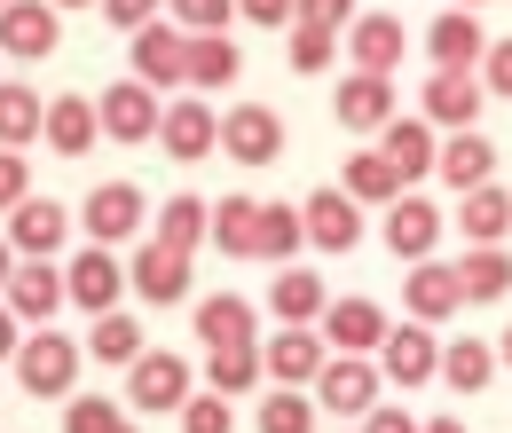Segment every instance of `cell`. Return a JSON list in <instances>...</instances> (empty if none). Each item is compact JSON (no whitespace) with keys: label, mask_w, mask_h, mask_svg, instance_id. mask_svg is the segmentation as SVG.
Listing matches in <instances>:
<instances>
[{"label":"cell","mask_w":512,"mask_h":433,"mask_svg":"<svg viewBox=\"0 0 512 433\" xmlns=\"http://www.w3.org/2000/svg\"><path fill=\"white\" fill-rule=\"evenodd\" d=\"M331 363V347L316 339V323H284L268 347H260V378H276V386H316V371Z\"/></svg>","instance_id":"5"},{"label":"cell","mask_w":512,"mask_h":433,"mask_svg":"<svg viewBox=\"0 0 512 433\" xmlns=\"http://www.w3.org/2000/svg\"><path fill=\"white\" fill-rule=\"evenodd\" d=\"M205 386H213L221 402H229V394H253L260 386V339L253 347H213V355H205Z\"/></svg>","instance_id":"35"},{"label":"cell","mask_w":512,"mask_h":433,"mask_svg":"<svg viewBox=\"0 0 512 433\" xmlns=\"http://www.w3.org/2000/svg\"><path fill=\"white\" fill-rule=\"evenodd\" d=\"M158 8H166V0H103V24H119V32H142V24H158Z\"/></svg>","instance_id":"47"},{"label":"cell","mask_w":512,"mask_h":433,"mask_svg":"<svg viewBox=\"0 0 512 433\" xmlns=\"http://www.w3.org/2000/svg\"><path fill=\"white\" fill-rule=\"evenodd\" d=\"M32 197V174H24V150H0V205H24Z\"/></svg>","instance_id":"48"},{"label":"cell","mask_w":512,"mask_h":433,"mask_svg":"<svg viewBox=\"0 0 512 433\" xmlns=\"http://www.w3.org/2000/svg\"><path fill=\"white\" fill-rule=\"evenodd\" d=\"M292 24H316V32H347V24H355V0H292Z\"/></svg>","instance_id":"46"},{"label":"cell","mask_w":512,"mask_h":433,"mask_svg":"<svg viewBox=\"0 0 512 433\" xmlns=\"http://www.w3.org/2000/svg\"><path fill=\"white\" fill-rule=\"evenodd\" d=\"M418 433H465V418H426Z\"/></svg>","instance_id":"52"},{"label":"cell","mask_w":512,"mask_h":433,"mask_svg":"<svg viewBox=\"0 0 512 433\" xmlns=\"http://www.w3.org/2000/svg\"><path fill=\"white\" fill-rule=\"evenodd\" d=\"M323 300H331V292H323L316 268H276V284H268V308L284 315V323H316Z\"/></svg>","instance_id":"33"},{"label":"cell","mask_w":512,"mask_h":433,"mask_svg":"<svg viewBox=\"0 0 512 433\" xmlns=\"http://www.w3.org/2000/svg\"><path fill=\"white\" fill-rule=\"evenodd\" d=\"M0 292H8L0 308L16 315V323H40V331H48V315L64 308V268H56V260H16Z\"/></svg>","instance_id":"10"},{"label":"cell","mask_w":512,"mask_h":433,"mask_svg":"<svg viewBox=\"0 0 512 433\" xmlns=\"http://www.w3.org/2000/svg\"><path fill=\"white\" fill-rule=\"evenodd\" d=\"M127 402H134V410H150V418H158V410H182V402H190V363L142 347V355L127 363Z\"/></svg>","instance_id":"9"},{"label":"cell","mask_w":512,"mask_h":433,"mask_svg":"<svg viewBox=\"0 0 512 433\" xmlns=\"http://www.w3.org/2000/svg\"><path fill=\"white\" fill-rule=\"evenodd\" d=\"M316 339L331 347V355H379V339H386V308L379 300H323L316 315Z\"/></svg>","instance_id":"3"},{"label":"cell","mask_w":512,"mask_h":433,"mask_svg":"<svg viewBox=\"0 0 512 433\" xmlns=\"http://www.w3.org/2000/svg\"><path fill=\"white\" fill-rule=\"evenodd\" d=\"M56 40H64V16L48 8V0H0V56H56Z\"/></svg>","instance_id":"7"},{"label":"cell","mask_w":512,"mask_h":433,"mask_svg":"<svg viewBox=\"0 0 512 433\" xmlns=\"http://www.w3.org/2000/svg\"><path fill=\"white\" fill-rule=\"evenodd\" d=\"M292 252H300V205H268V197H260L253 260H292Z\"/></svg>","instance_id":"39"},{"label":"cell","mask_w":512,"mask_h":433,"mask_svg":"<svg viewBox=\"0 0 512 433\" xmlns=\"http://www.w3.org/2000/svg\"><path fill=\"white\" fill-rule=\"evenodd\" d=\"M402 48H410L402 16H371V8H355V24H347V56H355V71H371V79H394Z\"/></svg>","instance_id":"15"},{"label":"cell","mask_w":512,"mask_h":433,"mask_svg":"<svg viewBox=\"0 0 512 433\" xmlns=\"http://www.w3.org/2000/svg\"><path fill=\"white\" fill-rule=\"evenodd\" d=\"M292 71H331L339 63V32H316V24H292Z\"/></svg>","instance_id":"42"},{"label":"cell","mask_w":512,"mask_h":433,"mask_svg":"<svg viewBox=\"0 0 512 433\" xmlns=\"http://www.w3.org/2000/svg\"><path fill=\"white\" fill-rule=\"evenodd\" d=\"M16 339H24V331H16V315L0 308V363H8V355H16Z\"/></svg>","instance_id":"51"},{"label":"cell","mask_w":512,"mask_h":433,"mask_svg":"<svg viewBox=\"0 0 512 433\" xmlns=\"http://www.w3.org/2000/svg\"><path fill=\"white\" fill-rule=\"evenodd\" d=\"M40 95L24 87V79H0V150H24V142H40Z\"/></svg>","instance_id":"34"},{"label":"cell","mask_w":512,"mask_h":433,"mask_svg":"<svg viewBox=\"0 0 512 433\" xmlns=\"http://www.w3.org/2000/svg\"><path fill=\"white\" fill-rule=\"evenodd\" d=\"M253 323H260L253 300H237V292H213V300H197V339H205V347H253V339H260Z\"/></svg>","instance_id":"28"},{"label":"cell","mask_w":512,"mask_h":433,"mask_svg":"<svg viewBox=\"0 0 512 433\" xmlns=\"http://www.w3.org/2000/svg\"><path fill=\"white\" fill-rule=\"evenodd\" d=\"M402 308H410V323H449V315L465 308L457 300V276H449V260H410V276H402Z\"/></svg>","instance_id":"19"},{"label":"cell","mask_w":512,"mask_h":433,"mask_svg":"<svg viewBox=\"0 0 512 433\" xmlns=\"http://www.w3.org/2000/svg\"><path fill=\"white\" fill-rule=\"evenodd\" d=\"M497 363H512V323H505V347H497Z\"/></svg>","instance_id":"54"},{"label":"cell","mask_w":512,"mask_h":433,"mask_svg":"<svg viewBox=\"0 0 512 433\" xmlns=\"http://www.w3.org/2000/svg\"><path fill=\"white\" fill-rule=\"evenodd\" d=\"M442 371V339L426 331V323H386V339H379V378L386 386H426V378Z\"/></svg>","instance_id":"8"},{"label":"cell","mask_w":512,"mask_h":433,"mask_svg":"<svg viewBox=\"0 0 512 433\" xmlns=\"http://www.w3.org/2000/svg\"><path fill=\"white\" fill-rule=\"evenodd\" d=\"M16 378H24V394H71V378H79V347H71L64 331H32V339H16Z\"/></svg>","instance_id":"4"},{"label":"cell","mask_w":512,"mask_h":433,"mask_svg":"<svg viewBox=\"0 0 512 433\" xmlns=\"http://www.w3.org/2000/svg\"><path fill=\"white\" fill-rule=\"evenodd\" d=\"M379 363H371V355H331V363H323L316 371V394H308V402H316V410H339V418H363V410H379Z\"/></svg>","instance_id":"2"},{"label":"cell","mask_w":512,"mask_h":433,"mask_svg":"<svg viewBox=\"0 0 512 433\" xmlns=\"http://www.w3.org/2000/svg\"><path fill=\"white\" fill-rule=\"evenodd\" d=\"M481 16H465V8H449V16H434V32H426V56H434V71H473L481 63Z\"/></svg>","instance_id":"27"},{"label":"cell","mask_w":512,"mask_h":433,"mask_svg":"<svg viewBox=\"0 0 512 433\" xmlns=\"http://www.w3.org/2000/svg\"><path fill=\"white\" fill-rule=\"evenodd\" d=\"M245 24H292V0H229Z\"/></svg>","instance_id":"50"},{"label":"cell","mask_w":512,"mask_h":433,"mask_svg":"<svg viewBox=\"0 0 512 433\" xmlns=\"http://www.w3.org/2000/svg\"><path fill=\"white\" fill-rule=\"evenodd\" d=\"M40 134H48L56 158H87V150L103 142V126H95V95H56V103L40 111Z\"/></svg>","instance_id":"22"},{"label":"cell","mask_w":512,"mask_h":433,"mask_svg":"<svg viewBox=\"0 0 512 433\" xmlns=\"http://www.w3.org/2000/svg\"><path fill=\"white\" fill-rule=\"evenodd\" d=\"M442 378H449V394H481V386L497 378V347H481V339L442 347Z\"/></svg>","instance_id":"36"},{"label":"cell","mask_w":512,"mask_h":433,"mask_svg":"<svg viewBox=\"0 0 512 433\" xmlns=\"http://www.w3.org/2000/svg\"><path fill=\"white\" fill-rule=\"evenodd\" d=\"M95 126H103L111 142H150V134H158V95H150L142 79H119V87H103Z\"/></svg>","instance_id":"16"},{"label":"cell","mask_w":512,"mask_h":433,"mask_svg":"<svg viewBox=\"0 0 512 433\" xmlns=\"http://www.w3.org/2000/svg\"><path fill=\"white\" fill-rule=\"evenodd\" d=\"M48 8H56V16H64V8H87V0H48Z\"/></svg>","instance_id":"55"},{"label":"cell","mask_w":512,"mask_h":433,"mask_svg":"<svg viewBox=\"0 0 512 433\" xmlns=\"http://www.w3.org/2000/svg\"><path fill=\"white\" fill-rule=\"evenodd\" d=\"M142 221H150V205H142V189L134 182H95L87 189V205H79V229L95 237V245H127V237H142Z\"/></svg>","instance_id":"1"},{"label":"cell","mask_w":512,"mask_h":433,"mask_svg":"<svg viewBox=\"0 0 512 433\" xmlns=\"http://www.w3.org/2000/svg\"><path fill=\"white\" fill-rule=\"evenodd\" d=\"M174 8V32H229V0H166Z\"/></svg>","instance_id":"44"},{"label":"cell","mask_w":512,"mask_h":433,"mask_svg":"<svg viewBox=\"0 0 512 433\" xmlns=\"http://www.w3.org/2000/svg\"><path fill=\"white\" fill-rule=\"evenodd\" d=\"M127 284L142 292V300H158V308H174V300H190V284H197V268H190V252H174V245H150L127 260Z\"/></svg>","instance_id":"11"},{"label":"cell","mask_w":512,"mask_h":433,"mask_svg":"<svg viewBox=\"0 0 512 433\" xmlns=\"http://www.w3.org/2000/svg\"><path fill=\"white\" fill-rule=\"evenodd\" d=\"M457 229H465L473 245H505V229H512V197H505L497 182L465 189V197H457Z\"/></svg>","instance_id":"30"},{"label":"cell","mask_w":512,"mask_h":433,"mask_svg":"<svg viewBox=\"0 0 512 433\" xmlns=\"http://www.w3.org/2000/svg\"><path fill=\"white\" fill-rule=\"evenodd\" d=\"M237 71H245V56L229 32H182V79L190 87H229Z\"/></svg>","instance_id":"25"},{"label":"cell","mask_w":512,"mask_h":433,"mask_svg":"<svg viewBox=\"0 0 512 433\" xmlns=\"http://www.w3.org/2000/svg\"><path fill=\"white\" fill-rule=\"evenodd\" d=\"M331 119L347 134H371V126L394 119V79H371V71H347L339 95H331Z\"/></svg>","instance_id":"20"},{"label":"cell","mask_w":512,"mask_h":433,"mask_svg":"<svg viewBox=\"0 0 512 433\" xmlns=\"http://www.w3.org/2000/svg\"><path fill=\"white\" fill-rule=\"evenodd\" d=\"M363 433H418V418L394 410V402H379V410H363Z\"/></svg>","instance_id":"49"},{"label":"cell","mask_w":512,"mask_h":433,"mask_svg":"<svg viewBox=\"0 0 512 433\" xmlns=\"http://www.w3.org/2000/svg\"><path fill=\"white\" fill-rule=\"evenodd\" d=\"M300 245H316V252H355V245H363V213H355L339 189L300 197Z\"/></svg>","instance_id":"12"},{"label":"cell","mask_w":512,"mask_h":433,"mask_svg":"<svg viewBox=\"0 0 512 433\" xmlns=\"http://www.w3.org/2000/svg\"><path fill=\"white\" fill-rule=\"evenodd\" d=\"M127 418H119V402L111 394H71V410H64V433H119Z\"/></svg>","instance_id":"41"},{"label":"cell","mask_w":512,"mask_h":433,"mask_svg":"<svg viewBox=\"0 0 512 433\" xmlns=\"http://www.w3.org/2000/svg\"><path fill=\"white\" fill-rule=\"evenodd\" d=\"M473 79H481V95H512V40H489L481 63H473Z\"/></svg>","instance_id":"45"},{"label":"cell","mask_w":512,"mask_h":433,"mask_svg":"<svg viewBox=\"0 0 512 433\" xmlns=\"http://www.w3.org/2000/svg\"><path fill=\"white\" fill-rule=\"evenodd\" d=\"M119 292H127V260L103 252V245H87L64 268V300H71V308H87V315H111V308H119Z\"/></svg>","instance_id":"6"},{"label":"cell","mask_w":512,"mask_h":433,"mask_svg":"<svg viewBox=\"0 0 512 433\" xmlns=\"http://www.w3.org/2000/svg\"><path fill=\"white\" fill-rule=\"evenodd\" d=\"M449 276H457V300H505L512 292V252L505 245H473L465 260H449Z\"/></svg>","instance_id":"26"},{"label":"cell","mask_w":512,"mask_h":433,"mask_svg":"<svg viewBox=\"0 0 512 433\" xmlns=\"http://www.w3.org/2000/svg\"><path fill=\"white\" fill-rule=\"evenodd\" d=\"M434 174H442V182L457 189V197H465V189H481L489 174H497V142H489L481 126H465V134H449L442 150H434Z\"/></svg>","instance_id":"24"},{"label":"cell","mask_w":512,"mask_h":433,"mask_svg":"<svg viewBox=\"0 0 512 433\" xmlns=\"http://www.w3.org/2000/svg\"><path fill=\"white\" fill-rule=\"evenodd\" d=\"M260 433H316V402L292 394V386L268 394V402H260Z\"/></svg>","instance_id":"40"},{"label":"cell","mask_w":512,"mask_h":433,"mask_svg":"<svg viewBox=\"0 0 512 433\" xmlns=\"http://www.w3.org/2000/svg\"><path fill=\"white\" fill-rule=\"evenodd\" d=\"M87 355H95V363H119V371H127L134 355H142V323H134V315H95V331H87Z\"/></svg>","instance_id":"37"},{"label":"cell","mask_w":512,"mask_h":433,"mask_svg":"<svg viewBox=\"0 0 512 433\" xmlns=\"http://www.w3.org/2000/svg\"><path fill=\"white\" fill-rule=\"evenodd\" d=\"M8 268H16V252H8V237H0V284H8Z\"/></svg>","instance_id":"53"},{"label":"cell","mask_w":512,"mask_h":433,"mask_svg":"<svg viewBox=\"0 0 512 433\" xmlns=\"http://www.w3.org/2000/svg\"><path fill=\"white\" fill-rule=\"evenodd\" d=\"M134 79L158 95V79H182V32L158 16V24H142L134 32Z\"/></svg>","instance_id":"29"},{"label":"cell","mask_w":512,"mask_h":433,"mask_svg":"<svg viewBox=\"0 0 512 433\" xmlns=\"http://www.w3.org/2000/svg\"><path fill=\"white\" fill-rule=\"evenodd\" d=\"M457 8H465V16H473V8H489V0H457Z\"/></svg>","instance_id":"56"},{"label":"cell","mask_w":512,"mask_h":433,"mask_svg":"<svg viewBox=\"0 0 512 433\" xmlns=\"http://www.w3.org/2000/svg\"><path fill=\"white\" fill-rule=\"evenodd\" d=\"M71 237V213L56 197H24V205H8V252L16 260H48V252Z\"/></svg>","instance_id":"14"},{"label":"cell","mask_w":512,"mask_h":433,"mask_svg":"<svg viewBox=\"0 0 512 433\" xmlns=\"http://www.w3.org/2000/svg\"><path fill=\"white\" fill-rule=\"evenodd\" d=\"M339 197L363 213V205H394L402 182H394V166H386L379 150H355V158H347V174H339Z\"/></svg>","instance_id":"32"},{"label":"cell","mask_w":512,"mask_h":433,"mask_svg":"<svg viewBox=\"0 0 512 433\" xmlns=\"http://www.w3.org/2000/svg\"><path fill=\"white\" fill-rule=\"evenodd\" d=\"M418 119L465 134V126L481 119V79H473V71H434V79H426V95H418Z\"/></svg>","instance_id":"18"},{"label":"cell","mask_w":512,"mask_h":433,"mask_svg":"<svg viewBox=\"0 0 512 433\" xmlns=\"http://www.w3.org/2000/svg\"><path fill=\"white\" fill-rule=\"evenodd\" d=\"M379 134H386V142H379V158L394 166V182H402V189L434 174V150H442V142H434V126H426V119H386Z\"/></svg>","instance_id":"23"},{"label":"cell","mask_w":512,"mask_h":433,"mask_svg":"<svg viewBox=\"0 0 512 433\" xmlns=\"http://www.w3.org/2000/svg\"><path fill=\"white\" fill-rule=\"evenodd\" d=\"M253 229H260V197H221V205H205V237L229 252V260H253Z\"/></svg>","instance_id":"31"},{"label":"cell","mask_w":512,"mask_h":433,"mask_svg":"<svg viewBox=\"0 0 512 433\" xmlns=\"http://www.w3.org/2000/svg\"><path fill=\"white\" fill-rule=\"evenodd\" d=\"M182 433H237V410L221 394H190L182 402Z\"/></svg>","instance_id":"43"},{"label":"cell","mask_w":512,"mask_h":433,"mask_svg":"<svg viewBox=\"0 0 512 433\" xmlns=\"http://www.w3.org/2000/svg\"><path fill=\"white\" fill-rule=\"evenodd\" d=\"M386 245H394V260H434V245H442V205L394 197L386 205Z\"/></svg>","instance_id":"21"},{"label":"cell","mask_w":512,"mask_h":433,"mask_svg":"<svg viewBox=\"0 0 512 433\" xmlns=\"http://www.w3.org/2000/svg\"><path fill=\"white\" fill-rule=\"evenodd\" d=\"M213 134H221V119H213L197 95H182V103H158V134H150V142H166V158L197 166V158L213 150Z\"/></svg>","instance_id":"17"},{"label":"cell","mask_w":512,"mask_h":433,"mask_svg":"<svg viewBox=\"0 0 512 433\" xmlns=\"http://www.w3.org/2000/svg\"><path fill=\"white\" fill-rule=\"evenodd\" d=\"M213 142H221L237 166H268V158L284 150V119H276L268 103H237V111L221 119V134H213Z\"/></svg>","instance_id":"13"},{"label":"cell","mask_w":512,"mask_h":433,"mask_svg":"<svg viewBox=\"0 0 512 433\" xmlns=\"http://www.w3.org/2000/svg\"><path fill=\"white\" fill-rule=\"evenodd\" d=\"M119 433H142V426H119Z\"/></svg>","instance_id":"57"},{"label":"cell","mask_w":512,"mask_h":433,"mask_svg":"<svg viewBox=\"0 0 512 433\" xmlns=\"http://www.w3.org/2000/svg\"><path fill=\"white\" fill-rule=\"evenodd\" d=\"M150 237H158V245H174V252H197V245H205V197H166Z\"/></svg>","instance_id":"38"}]
</instances>
